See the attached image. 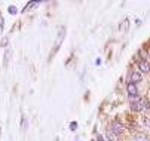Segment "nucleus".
<instances>
[{"mask_svg": "<svg viewBox=\"0 0 150 141\" xmlns=\"http://www.w3.org/2000/svg\"><path fill=\"white\" fill-rule=\"evenodd\" d=\"M131 110L132 111H141L146 109V100H140V98H137L134 101H131V104H129Z\"/></svg>", "mask_w": 150, "mask_h": 141, "instance_id": "f257e3e1", "label": "nucleus"}, {"mask_svg": "<svg viewBox=\"0 0 150 141\" xmlns=\"http://www.w3.org/2000/svg\"><path fill=\"white\" fill-rule=\"evenodd\" d=\"M128 97H129L131 101H134V100L138 98V89H137V86H135L134 83H129V85H128Z\"/></svg>", "mask_w": 150, "mask_h": 141, "instance_id": "f03ea898", "label": "nucleus"}, {"mask_svg": "<svg viewBox=\"0 0 150 141\" xmlns=\"http://www.w3.org/2000/svg\"><path fill=\"white\" fill-rule=\"evenodd\" d=\"M111 131H113L116 135H120V134H123V125L122 123H119V122H115L113 123V128H111Z\"/></svg>", "mask_w": 150, "mask_h": 141, "instance_id": "7ed1b4c3", "label": "nucleus"}, {"mask_svg": "<svg viewBox=\"0 0 150 141\" xmlns=\"http://www.w3.org/2000/svg\"><path fill=\"white\" fill-rule=\"evenodd\" d=\"M64 34H66V28H64V27H61V30H59V34H58V37H57V42H55V49H54V52L57 50V48L61 45L62 39H64Z\"/></svg>", "mask_w": 150, "mask_h": 141, "instance_id": "20e7f679", "label": "nucleus"}, {"mask_svg": "<svg viewBox=\"0 0 150 141\" xmlns=\"http://www.w3.org/2000/svg\"><path fill=\"white\" fill-rule=\"evenodd\" d=\"M141 80V73H138V71H134V73H131V82L129 83H138Z\"/></svg>", "mask_w": 150, "mask_h": 141, "instance_id": "39448f33", "label": "nucleus"}, {"mask_svg": "<svg viewBox=\"0 0 150 141\" xmlns=\"http://www.w3.org/2000/svg\"><path fill=\"white\" fill-rule=\"evenodd\" d=\"M140 70L143 73H150V64L147 61H140Z\"/></svg>", "mask_w": 150, "mask_h": 141, "instance_id": "423d86ee", "label": "nucleus"}, {"mask_svg": "<svg viewBox=\"0 0 150 141\" xmlns=\"http://www.w3.org/2000/svg\"><path fill=\"white\" fill-rule=\"evenodd\" d=\"M106 140L107 141H119V135H116L113 131H109L106 134Z\"/></svg>", "mask_w": 150, "mask_h": 141, "instance_id": "0eeeda50", "label": "nucleus"}, {"mask_svg": "<svg viewBox=\"0 0 150 141\" xmlns=\"http://www.w3.org/2000/svg\"><path fill=\"white\" fill-rule=\"evenodd\" d=\"M134 141H147V137H146V134H137Z\"/></svg>", "mask_w": 150, "mask_h": 141, "instance_id": "6e6552de", "label": "nucleus"}, {"mask_svg": "<svg viewBox=\"0 0 150 141\" xmlns=\"http://www.w3.org/2000/svg\"><path fill=\"white\" fill-rule=\"evenodd\" d=\"M126 28H128V19H123V22L119 25V30L120 31H126Z\"/></svg>", "mask_w": 150, "mask_h": 141, "instance_id": "1a4fd4ad", "label": "nucleus"}, {"mask_svg": "<svg viewBox=\"0 0 150 141\" xmlns=\"http://www.w3.org/2000/svg\"><path fill=\"white\" fill-rule=\"evenodd\" d=\"M9 57H10V50L8 49V50H6V54H5V67L8 66V61H9Z\"/></svg>", "mask_w": 150, "mask_h": 141, "instance_id": "9d476101", "label": "nucleus"}, {"mask_svg": "<svg viewBox=\"0 0 150 141\" xmlns=\"http://www.w3.org/2000/svg\"><path fill=\"white\" fill-rule=\"evenodd\" d=\"M143 123L150 128V116H144V118H143Z\"/></svg>", "mask_w": 150, "mask_h": 141, "instance_id": "9b49d317", "label": "nucleus"}, {"mask_svg": "<svg viewBox=\"0 0 150 141\" xmlns=\"http://www.w3.org/2000/svg\"><path fill=\"white\" fill-rule=\"evenodd\" d=\"M8 10H9V14H10V15H15V14H17V8H15V6H9V9H8Z\"/></svg>", "mask_w": 150, "mask_h": 141, "instance_id": "f8f14e48", "label": "nucleus"}, {"mask_svg": "<svg viewBox=\"0 0 150 141\" xmlns=\"http://www.w3.org/2000/svg\"><path fill=\"white\" fill-rule=\"evenodd\" d=\"M76 126H77V123H76V122H73V123L70 125V129H71V131H74V129H76Z\"/></svg>", "mask_w": 150, "mask_h": 141, "instance_id": "ddd939ff", "label": "nucleus"}, {"mask_svg": "<svg viewBox=\"0 0 150 141\" xmlns=\"http://www.w3.org/2000/svg\"><path fill=\"white\" fill-rule=\"evenodd\" d=\"M8 45V37H3L2 39V46H6Z\"/></svg>", "mask_w": 150, "mask_h": 141, "instance_id": "4468645a", "label": "nucleus"}, {"mask_svg": "<svg viewBox=\"0 0 150 141\" xmlns=\"http://www.w3.org/2000/svg\"><path fill=\"white\" fill-rule=\"evenodd\" d=\"M97 141H106V140H104V137H101V135H97Z\"/></svg>", "mask_w": 150, "mask_h": 141, "instance_id": "2eb2a0df", "label": "nucleus"}, {"mask_svg": "<svg viewBox=\"0 0 150 141\" xmlns=\"http://www.w3.org/2000/svg\"><path fill=\"white\" fill-rule=\"evenodd\" d=\"M146 109L150 110V101H147V100H146Z\"/></svg>", "mask_w": 150, "mask_h": 141, "instance_id": "dca6fc26", "label": "nucleus"}, {"mask_svg": "<svg viewBox=\"0 0 150 141\" xmlns=\"http://www.w3.org/2000/svg\"><path fill=\"white\" fill-rule=\"evenodd\" d=\"M149 55H150V50H149Z\"/></svg>", "mask_w": 150, "mask_h": 141, "instance_id": "f3484780", "label": "nucleus"}]
</instances>
